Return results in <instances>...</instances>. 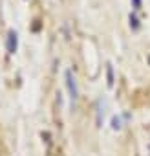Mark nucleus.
Listing matches in <instances>:
<instances>
[{
  "label": "nucleus",
  "mask_w": 150,
  "mask_h": 156,
  "mask_svg": "<svg viewBox=\"0 0 150 156\" xmlns=\"http://www.w3.org/2000/svg\"><path fill=\"white\" fill-rule=\"evenodd\" d=\"M64 79H66V88H68V94H70V101H71V105H75L79 99V88H77V81H75L71 70L64 72Z\"/></svg>",
  "instance_id": "1"
},
{
  "label": "nucleus",
  "mask_w": 150,
  "mask_h": 156,
  "mask_svg": "<svg viewBox=\"0 0 150 156\" xmlns=\"http://www.w3.org/2000/svg\"><path fill=\"white\" fill-rule=\"evenodd\" d=\"M6 48H8V53H15V51H17V48H19V33H17L15 30H9Z\"/></svg>",
  "instance_id": "2"
},
{
  "label": "nucleus",
  "mask_w": 150,
  "mask_h": 156,
  "mask_svg": "<svg viewBox=\"0 0 150 156\" xmlns=\"http://www.w3.org/2000/svg\"><path fill=\"white\" fill-rule=\"evenodd\" d=\"M104 112H106V101L101 98L95 105V123L97 127H103V119H104Z\"/></svg>",
  "instance_id": "3"
},
{
  "label": "nucleus",
  "mask_w": 150,
  "mask_h": 156,
  "mask_svg": "<svg viewBox=\"0 0 150 156\" xmlns=\"http://www.w3.org/2000/svg\"><path fill=\"white\" fill-rule=\"evenodd\" d=\"M123 129V116H114L112 118V130H121Z\"/></svg>",
  "instance_id": "4"
},
{
  "label": "nucleus",
  "mask_w": 150,
  "mask_h": 156,
  "mask_svg": "<svg viewBox=\"0 0 150 156\" xmlns=\"http://www.w3.org/2000/svg\"><path fill=\"white\" fill-rule=\"evenodd\" d=\"M130 28H132V31H137L139 30V19H137V15L135 13H130Z\"/></svg>",
  "instance_id": "5"
},
{
  "label": "nucleus",
  "mask_w": 150,
  "mask_h": 156,
  "mask_svg": "<svg viewBox=\"0 0 150 156\" xmlns=\"http://www.w3.org/2000/svg\"><path fill=\"white\" fill-rule=\"evenodd\" d=\"M106 72H108V73H106V75H108V87H114V66H112L110 62L106 64Z\"/></svg>",
  "instance_id": "6"
},
{
  "label": "nucleus",
  "mask_w": 150,
  "mask_h": 156,
  "mask_svg": "<svg viewBox=\"0 0 150 156\" xmlns=\"http://www.w3.org/2000/svg\"><path fill=\"white\" fill-rule=\"evenodd\" d=\"M132 6H134V13L141 9V0H132Z\"/></svg>",
  "instance_id": "7"
}]
</instances>
